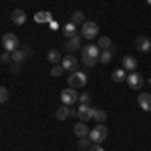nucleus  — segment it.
I'll list each match as a JSON object with an SVG mask.
<instances>
[{
  "mask_svg": "<svg viewBox=\"0 0 151 151\" xmlns=\"http://www.w3.org/2000/svg\"><path fill=\"white\" fill-rule=\"evenodd\" d=\"M93 121L95 123H105V121H107V111H103V109H95Z\"/></svg>",
  "mask_w": 151,
  "mask_h": 151,
  "instance_id": "obj_21",
  "label": "nucleus"
},
{
  "mask_svg": "<svg viewBox=\"0 0 151 151\" xmlns=\"http://www.w3.org/2000/svg\"><path fill=\"white\" fill-rule=\"evenodd\" d=\"M147 2H149V4H151V0H147Z\"/></svg>",
  "mask_w": 151,
  "mask_h": 151,
  "instance_id": "obj_34",
  "label": "nucleus"
},
{
  "mask_svg": "<svg viewBox=\"0 0 151 151\" xmlns=\"http://www.w3.org/2000/svg\"><path fill=\"white\" fill-rule=\"evenodd\" d=\"M105 139H107V127H105L103 123H97L93 131H89V141L101 143V141H105Z\"/></svg>",
  "mask_w": 151,
  "mask_h": 151,
  "instance_id": "obj_3",
  "label": "nucleus"
},
{
  "mask_svg": "<svg viewBox=\"0 0 151 151\" xmlns=\"http://www.w3.org/2000/svg\"><path fill=\"white\" fill-rule=\"evenodd\" d=\"M48 24H50V28H52V30H57V28H58V24H57V20H50V22H48Z\"/></svg>",
  "mask_w": 151,
  "mask_h": 151,
  "instance_id": "obj_33",
  "label": "nucleus"
},
{
  "mask_svg": "<svg viewBox=\"0 0 151 151\" xmlns=\"http://www.w3.org/2000/svg\"><path fill=\"white\" fill-rule=\"evenodd\" d=\"M81 45H83V36L81 35H75V36H70L69 40H67V45H65V50L67 52H75V50H79L81 48Z\"/></svg>",
  "mask_w": 151,
  "mask_h": 151,
  "instance_id": "obj_8",
  "label": "nucleus"
},
{
  "mask_svg": "<svg viewBox=\"0 0 151 151\" xmlns=\"http://www.w3.org/2000/svg\"><path fill=\"white\" fill-rule=\"evenodd\" d=\"M87 75L81 73V70H75V73H70V77H67V81H69V87L73 89H83L85 85H87Z\"/></svg>",
  "mask_w": 151,
  "mask_h": 151,
  "instance_id": "obj_2",
  "label": "nucleus"
},
{
  "mask_svg": "<svg viewBox=\"0 0 151 151\" xmlns=\"http://www.w3.org/2000/svg\"><path fill=\"white\" fill-rule=\"evenodd\" d=\"M135 47H137V50H141V52H149L151 50V40L147 36H137V38H135Z\"/></svg>",
  "mask_w": 151,
  "mask_h": 151,
  "instance_id": "obj_12",
  "label": "nucleus"
},
{
  "mask_svg": "<svg viewBox=\"0 0 151 151\" xmlns=\"http://www.w3.org/2000/svg\"><path fill=\"white\" fill-rule=\"evenodd\" d=\"M67 117H70V107H69V105L58 107V109H57V119H58V121H65Z\"/></svg>",
  "mask_w": 151,
  "mask_h": 151,
  "instance_id": "obj_16",
  "label": "nucleus"
},
{
  "mask_svg": "<svg viewBox=\"0 0 151 151\" xmlns=\"http://www.w3.org/2000/svg\"><path fill=\"white\" fill-rule=\"evenodd\" d=\"M12 22L18 24V26H22V24L26 22V12H24L22 8H16V10L12 12Z\"/></svg>",
  "mask_w": 151,
  "mask_h": 151,
  "instance_id": "obj_15",
  "label": "nucleus"
},
{
  "mask_svg": "<svg viewBox=\"0 0 151 151\" xmlns=\"http://www.w3.org/2000/svg\"><path fill=\"white\" fill-rule=\"evenodd\" d=\"M60 65H63V69H65V70H70V73H75V70H77V67H79V60L73 57V55H67V57L60 60Z\"/></svg>",
  "mask_w": 151,
  "mask_h": 151,
  "instance_id": "obj_10",
  "label": "nucleus"
},
{
  "mask_svg": "<svg viewBox=\"0 0 151 151\" xmlns=\"http://www.w3.org/2000/svg\"><path fill=\"white\" fill-rule=\"evenodd\" d=\"M93 113H95V107H91V105H81L77 109V117H79V121H83V123L91 121L93 119Z\"/></svg>",
  "mask_w": 151,
  "mask_h": 151,
  "instance_id": "obj_7",
  "label": "nucleus"
},
{
  "mask_svg": "<svg viewBox=\"0 0 151 151\" xmlns=\"http://www.w3.org/2000/svg\"><path fill=\"white\" fill-rule=\"evenodd\" d=\"M73 131H75V135L81 139V137H89V127H87V123H83V121H79L75 127H73Z\"/></svg>",
  "mask_w": 151,
  "mask_h": 151,
  "instance_id": "obj_14",
  "label": "nucleus"
},
{
  "mask_svg": "<svg viewBox=\"0 0 151 151\" xmlns=\"http://www.w3.org/2000/svg\"><path fill=\"white\" fill-rule=\"evenodd\" d=\"M97 45H99L101 50H107V48H111V38H109V36H101Z\"/></svg>",
  "mask_w": 151,
  "mask_h": 151,
  "instance_id": "obj_25",
  "label": "nucleus"
},
{
  "mask_svg": "<svg viewBox=\"0 0 151 151\" xmlns=\"http://www.w3.org/2000/svg\"><path fill=\"white\" fill-rule=\"evenodd\" d=\"M87 147H91L89 141H87V137H81V139H79V149H87Z\"/></svg>",
  "mask_w": 151,
  "mask_h": 151,
  "instance_id": "obj_30",
  "label": "nucleus"
},
{
  "mask_svg": "<svg viewBox=\"0 0 151 151\" xmlns=\"http://www.w3.org/2000/svg\"><path fill=\"white\" fill-rule=\"evenodd\" d=\"M99 35V24L93 22V20H85L81 24V36L83 38H87V40H91L95 36Z\"/></svg>",
  "mask_w": 151,
  "mask_h": 151,
  "instance_id": "obj_1",
  "label": "nucleus"
},
{
  "mask_svg": "<svg viewBox=\"0 0 151 151\" xmlns=\"http://www.w3.org/2000/svg\"><path fill=\"white\" fill-rule=\"evenodd\" d=\"M6 99H8V91H6V87L0 85V105L6 103Z\"/></svg>",
  "mask_w": 151,
  "mask_h": 151,
  "instance_id": "obj_28",
  "label": "nucleus"
},
{
  "mask_svg": "<svg viewBox=\"0 0 151 151\" xmlns=\"http://www.w3.org/2000/svg\"><path fill=\"white\" fill-rule=\"evenodd\" d=\"M60 101H63V105H69V107H73V105L79 101V93H77V89L69 87V89L60 91Z\"/></svg>",
  "mask_w": 151,
  "mask_h": 151,
  "instance_id": "obj_5",
  "label": "nucleus"
},
{
  "mask_svg": "<svg viewBox=\"0 0 151 151\" xmlns=\"http://www.w3.org/2000/svg\"><path fill=\"white\" fill-rule=\"evenodd\" d=\"M89 151H105V149L101 147V145H99V143H93V145L89 147Z\"/></svg>",
  "mask_w": 151,
  "mask_h": 151,
  "instance_id": "obj_32",
  "label": "nucleus"
},
{
  "mask_svg": "<svg viewBox=\"0 0 151 151\" xmlns=\"http://www.w3.org/2000/svg\"><path fill=\"white\" fill-rule=\"evenodd\" d=\"M111 58H113V50H111V48H107V50H101V55H99V63H103V65H109V63H111Z\"/></svg>",
  "mask_w": 151,
  "mask_h": 151,
  "instance_id": "obj_19",
  "label": "nucleus"
},
{
  "mask_svg": "<svg viewBox=\"0 0 151 151\" xmlns=\"http://www.w3.org/2000/svg\"><path fill=\"white\" fill-rule=\"evenodd\" d=\"M48 60H50V63H52V65H60V60H63V58H60V52H58L57 48H52V50H48Z\"/></svg>",
  "mask_w": 151,
  "mask_h": 151,
  "instance_id": "obj_23",
  "label": "nucleus"
},
{
  "mask_svg": "<svg viewBox=\"0 0 151 151\" xmlns=\"http://www.w3.org/2000/svg\"><path fill=\"white\" fill-rule=\"evenodd\" d=\"M111 79H113L115 83H123V81H127V75H125V69H117V70H113Z\"/></svg>",
  "mask_w": 151,
  "mask_h": 151,
  "instance_id": "obj_20",
  "label": "nucleus"
},
{
  "mask_svg": "<svg viewBox=\"0 0 151 151\" xmlns=\"http://www.w3.org/2000/svg\"><path fill=\"white\" fill-rule=\"evenodd\" d=\"M83 55L85 57H91V58H99L101 48H99V45H87V47L83 48Z\"/></svg>",
  "mask_w": 151,
  "mask_h": 151,
  "instance_id": "obj_13",
  "label": "nucleus"
},
{
  "mask_svg": "<svg viewBox=\"0 0 151 151\" xmlns=\"http://www.w3.org/2000/svg\"><path fill=\"white\" fill-rule=\"evenodd\" d=\"M63 73H65L63 65H52V70H50V75H52V77H60Z\"/></svg>",
  "mask_w": 151,
  "mask_h": 151,
  "instance_id": "obj_27",
  "label": "nucleus"
},
{
  "mask_svg": "<svg viewBox=\"0 0 151 151\" xmlns=\"http://www.w3.org/2000/svg\"><path fill=\"white\" fill-rule=\"evenodd\" d=\"M30 57V48H16L14 52H10V58L16 63V65H20V63H24L26 58Z\"/></svg>",
  "mask_w": 151,
  "mask_h": 151,
  "instance_id": "obj_9",
  "label": "nucleus"
},
{
  "mask_svg": "<svg viewBox=\"0 0 151 151\" xmlns=\"http://www.w3.org/2000/svg\"><path fill=\"white\" fill-rule=\"evenodd\" d=\"M63 35L67 36V38H70V36H75V35H77V24L67 22L65 26H63Z\"/></svg>",
  "mask_w": 151,
  "mask_h": 151,
  "instance_id": "obj_18",
  "label": "nucleus"
},
{
  "mask_svg": "<svg viewBox=\"0 0 151 151\" xmlns=\"http://www.w3.org/2000/svg\"><path fill=\"white\" fill-rule=\"evenodd\" d=\"M137 105H139V109H143V111H151V93H139Z\"/></svg>",
  "mask_w": 151,
  "mask_h": 151,
  "instance_id": "obj_11",
  "label": "nucleus"
},
{
  "mask_svg": "<svg viewBox=\"0 0 151 151\" xmlns=\"http://www.w3.org/2000/svg\"><path fill=\"white\" fill-rule=\"evenodd\" d=\"M97 63H99V58H91V57H85V55H83V65H85V67L91 69V67H95Z\"/></svg>",
  "mask_w": 151,
  "mask_h": 151,
  "instance_id": "obj_26",
  "label": "nucleus"
},
{
  "mask_svg": "<svg viewBox=\"0 0 151 151\" xmlns=\"http://www.w3.org/2000/svg\"><path fill=\"white\" fill-rule=\"evenodd\" d=\"M79 101H81V105H89L91 103V95L89 93H81L79 95Z\"/></svg>",
  "mask_w": 151,
  "mask_h": 151,
  "instance_id": "obj_29",
  "label": "nucleus"
},
{
  "mask_svg": "<svg viewBox=\"0 0 151 151\" xmlns=\"http://www.w3.org/2000/svg\"><path fill=\"white\" fill-rule=\"evenodd\" d=\"M8 60H12V58H10V52H6V50H4V52L0 55V63H4V65H6Z\"/></svg>",
  "mask_w": 151,
  "mask_h": 151,
  "instance_id": "obj_31",
  "label": "nucleus"
},
{
  "mask_svg": "<svg viewBox=\"0 0 151 151\" xmlns=\"http://www.w3.org/2000/svg\"><path fill=\"white\" fill-rule=\"evenodd\" d=\"M143 83L145 81H143V77H141L137 70H131V73L127 75V85L133 89V91H139L141 87H143Z\"/></svg>",
  "mask_w": 151,
  "mask_h": 151,
  "instance_id": "obj_6",
  "label": "nucleus"
},
{
  "mask_svg": "<svg viewBox=\"0 0 151 151\" xmlns=\"http://www.w3.org/2000/svg\"><path fill=\"white\" fill-rule=\"evenodd\" d=\"M135 67H137V60L131 57V55L123 57V69L125 70H135Z\"/></svg>",
  "mask_w": 151,
  "mask_h": 151,
  "instance_id": "obj_17",
  "label": "nucleus"
},
{
  "mask_svg": "<svg viewBox=\"0 0 151 151\" xmlns=\"http://www.w3.org/2000/svg\"><path fill=\"white\" fill-rule=\"evenodd\" d=\"M18 45H20V42H18V36H16V35L6 32V35L2 36V47H4V50H6V52H14L16 48H20Z\"/></svg>",
  "mask_w": 151,
  "mask_h": 151,
  "instance_id": "obj_4",
  "label": "nucleus"
},
{
  "mask_svg": "<svg viewBox=\"0 0 151 151\" xmlns=\"http://www.w3.org/2000/svg\"><path fill=\"white\" fill-rule=\"evenodd\" d=\"M70 22H73V24H83V22H85V14H83L81 10H75V12H73V16H70Z\"/></svg>",
  "mask_w": 151,
  "mask_h": 151,
  "instance_id": "obj_24",
  "label": "nucleus"
},
{
  "mask_svg": "<svg viewBox=\"0 0 151 151\" xmlns=\"http://www.w3.org/2000/svg\"><path fill=\"white\" fill-rule=\"evenodd\" d=\"M35 20L40 24V22H50L52 18H50V12L42 10V12H36V14H35Z\"/></svg>",
  "mask_w": 151,
  "mask_h": 151,
  "instance_id": "obj_22",
  "label": "nucleus"
}]
</instances>
